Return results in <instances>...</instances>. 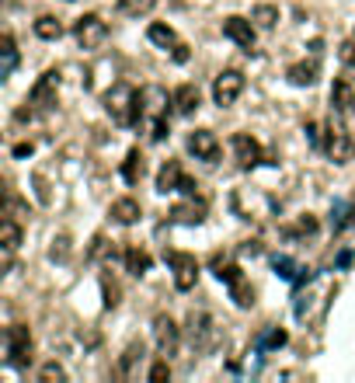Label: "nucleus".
Masks as SVG:
<instances>
[{
  "mask_svg": "<svg viewBox=\"0 0 355 383\" xmlns=\"http://www.w3.org/2000/svg\"><path fill=\"white\" fill-rule=\"evenodd\" d=\"M146 39L154 42V45H161V49H174V45H178L174 28H171V25H161V21H154V25L146 28Z\"/></svg>",
  "mask_w": 355,
  "mask_h": 383,
  "instance_id": "obj_22",
  "label": "nucleus"
},
{
  "mask_svg": "<svg viewBox=\"0 0 355 383\" xmlns=\"http://www.w3.org/2000/svg\"><path fill=\"white\" fill-rule=\"evenodd\" d=\"M348 212H352V223H355V202H352V206H348Z\"/></svg>",
  "mask_w": 355,
  "mask_h": 383,
  "instance_id": "obj_41",
  "label": "nucleus"
},
{
  "mask_svg": "<svg viewBox=\"0 0 355 383\" xmlns=\"http://www.w3.org/2000/svg\"><path fill=\"white\" fill-rule=\"evenodd\" d=\"M105 254H112L108 237H105V234H98V237H94V244H91V251H87V258H94V261H98V258H105Z\"/></svg>",
  "mask_w": 355,
  "mask_h": 383,
  "instance_id": "obj_34",
  "label": "nucleus"
},
{
  "mask_svg": "<svg viewBox=\"0 0 355 383\" xmlns=\"http://www.w3.org/2000/svg\"><path fill=\"white\" fill-rule=\"evenodd\" d=\"M181 178H185L181 164H178V160H168L164 168H161V175H157V192H161V195L178 192V188H181Z\"/></svg>",
  "mask_w": 355,
  "mask_h": 383,
  "instance_id": "obj_17",
  "label": "nucleus"
},
{
  "mask_svg": "<svg viewBox=\"0 0 355 383\" xmlns=\"http://www.w3.org/2000/svg\"><path fill=\"white\" fill-rule=\"evenodd\" d=\"M154 342H157V352H161V359H171V355H178L181 331H178V324H174L168 314H157V317H154Z\"/></svg>",
  "mask_w": 355,
  "mask_h": 383,
  "instance_id": "obj_5",
  "label": "nucleus"
},
{
  "mask_svg": "<svg viewBox=\"0 0 355 383\" xmlns=\"http://www.w3.org/2000/svg\"><path fill=\"white\" fill-rule=\"evenodd\" d=\"M67 251H70V241H67V237H56V241H53V251H49V254H53L56 261H63Z\"/></svg>",
  "mask_w": 355,
  "mask_h": 383,
  "instance_id": "obj_37",
  "label": "nucleus"
},
{
  "mask_svg": "<svg viewBox=\"0 0 355 383\" xmlns=\"http://www.w3.org/2000/svg\"><path fill=\"white\" fill-rule=\"evenodd\" d=\"M143 355H146L143 342L126 345V352H122V359H119V376H122V380H133V376H136V362H143Z\"/></svg>",
  "mask_w": 355,
  "mask_h": 383,
  "instance_id": "obj_21",
  "label": "nucleus"
},
{
  "mask_svg": "<svg viewBox=\"0 0 355 383\" xmlns=\"http://www.w3.org/2000/svg\"><path fill=\"white\" fill-rule=\"evenodd\" d=\"M195 188H198V185H195V182H192V178L185 175V178H181V188H178V192H181V195H195Z\"/></svg>",
  "mask_w": 355,
  "mask_h": 383,
  "instance_id": "obj_39",
  "label": "nucleus"
},
{
  "mask_svg": "<svg viewBox=\"0 0 355 383\" xmlns=\"http://www.w3.org/2000/svg\"><path fill=\"white\" fill-rule=\"evenodd\" d=\"M331 108H334L338 116H345V112H352V108H355V91H352L348 80H334L331 84Z\"/></svg>",
  "mask_w": 355,
  "mask_h": 383,
  "instance_id": "obj_18",
  "label": "nucleus"
},
{
  "mask_svg": "<svg viewBox=\"0 0 355 383\" xmlns=\"http://www.w3.org/2000/svg\"><path fill=\"white\" fill-rule=\"evenodd\" d=\"M317 234V216H299V220H296V227H286V237L289 241H296V237H314Z\"/></svg>",
  "mask_w": 355,
  "mask_h": 383,
  "instance_id": "obj_28",
  "label": "nucleus"
},
{
  "mask_svg": "<svg viewBox=\"0 0 355 383\" xmlns=\"http://www.w3.org/2000/svg\"><path fill=\"white\" fill-rule=\"evenodd\" d=\"M73 39H77L80 49H98L101 42L108 39V25L101 21L98 14H84V18H77V25H73Z\"/></svg>",
  "mask_w": 355,
  "mask_h": 383,
  "instance_id": "obj_6",
  "label": "nucleus"
},
{
  "mask_svg": "<svg viewBox=\"0 0 355 383\" xmlns=\"http://www.w3.org/2000/svg\"><path fill=\"white\" fill-rule=\"evenodd\" d=\"M188 338H192V349L195 352H209L213 349L216 331H213V317L206 310H192L188 314Z\"/></svg>",
  "mask_w": 355,
  "mask_h": 383,
  "instance_id": "obj_3",
  "label": "nucleus"
},
{
  "mask_svg": "<svg viewBox=\"0 0 355 383\" xmlns=\"http://www.w3.org/2000/svg\"><path fill=\"white\" fill-rule=\"evenodd\" d=\"M143 216V209H139V202L136 199H115L112 202V220L115 223H122V227H133L136 220Z\"/></svg>",
  "mask_w": 355,
  "mask_h": 383,
  "instance_id": "obj_20",
  "label": "nucleus"
},
{
  "mask_svg": "<svg viewBox=\"0 0 355 383\" xmlns=\"http://www.w3.org/2000/svg\"><path fill=\"white\" fill-rule=\"evenodd\" d=\"M35 35H38V39H45V42H56V39L63 35L60 18H53V14H42V18L35 21Z\"/></svg>",
  "mask_w": 355,
  "mask_h": 383,
  "instance_id": "obj_23",
  "label": "nucleus"
},
{
  "mask_svg": "<svg viewBox=\"0 0 355 383\" xmlns=\"http://www.w3.org/2000/svg\"><path fill=\"white\" fill-rule=\"evenodd\" d=\"M143 91H136L129 80H119L105 94V112L112 116L115 126H136L143 119Z\"/></svg>",
  "mask_w": 355,
  "mask_h": 383,
  "instance_id": "obj_1",
  "label": "nucleus"
},
{
  "mask_svg": "<svg viewBox=\"0 0 355 383\" xmlns=\"http://www.w3.org/2000/svg\"><path fill=\"white\" fill-rule=\"evenodd\" d=\"M143 175H146V157H143L139 146H133V150L126 153V160H122V182H126V185H139Z\"/></svg>",
  "mask_w": 355,
  "mask_h": 383,
  "instance_id": "obj_15",
  "label": "nucleus"
},
{
  "mask_svg": "<svg viewBox=\"0 0 355 383\" xmlns=\"http://www.w3.org/2000/svg\"><path fill=\"white\" fill-rule=\"evenodd\" d=\"M188 153L195 157V160H216L220 157V140H216V133H209V129H195L192 136H188Z\"/></svg>",
  "mask_w": 355,
  "mask_h": 383,
  "instance_id": "obj_11",
  "label": "nucleus"
},
{
  "mask_svg": "<svg viewBox=\"0 0 355 383\" xmlns=\"http://www.w3.org/2000/svg\"><path fill=\"white\" fill-rule=\"evenodd\" d=\"M223 35H227L233 45L247 49V52L255 49V39H258V35H255V25H251L247 18H237V14H230V18L223 21Z\"/></svg>",
  "mask_w": 355,
  "mask_h": 383,
  "instance_id": "obj_13",
  "label": "nucleus"
},
{
  "mask_svg": "<svg viewBox=\"0 0 355 383\" xmlns=\"http://www.w3.org/2000/svg\"><path fill=\"white\" fill-rule=\"evenodd\" d=\"M352 74H355V67H352Z\"/></svg>",
  "mask_w": 355,
  "mask_h": 383,
  "instance_id": "obj_42",
  "label": "nucleus"
},
{
  "mask_svg": "<svg viewBox=\"0 0 355 383\" xmlns=\"http://www.w3.org/2000/svg\"><path fill=\"white\" fill-rule=\"evenodd\" d=\"M4 355L11 366H28L32 362V331L28 324H11L4 331Z\"/></svg>",
  "mask_w": 355,
  "mask_h": 383,
  "instance_id": "obj_2",
  "label": "nucleus"
},
{
  "mask_svg": "<svg viewBox=\"0 0 355 383\" xmlns=\"http://www.w3.org/2000/svg\"><path fill=\"white\" fill-rule=\"evenodd\" d=\"M227 289H230V300H233V303H237L240 310L255 307V289L247 286V279H237V283H230Z\"/></svg>",
  "mask_w": 355,
  "mask_h": 383,
  "instance_id": "obj_24",
  "label": "nucleus"
},
{
  "mask_svg": "<svg viewBox=\"0 0 355 383\" xmlns=\"http://www.w3.org/2000/svg\"><path fill=\"white\" fill-rule=\"evenodd\" d=\"M168 261L174 268V286L181 293L195 289V283H198V261L192 254H181V251H168Z\"/></svg>",
  "mask_w": 355,
  "mask_h": 383,
  "instance_id": "obj_9",
  "label": "nucleus"
},
{
  "mask_svg": "<svg viewBox=\"0 0 355 383\" xmlns=\"http://www.w3.org/2000/svg\"><path fill=\"white\" fill-rule=\"evenodd\" d=\"M126 268L133 276H146L150 272V254L143 248H126Z\"/></svg>",
  "mask_w": 355,
  "mask_h": 383,
  "instance_id": "obj_25",
  "label": "nucleus"
},
{
  "mask_svg": "<svg viewBox=\"0 0 355 383\" xmlns=\"http://www.w3.org/2000/svg\"><path fill=\"white\" fill-rule=\"evenodd\" d=\"M157 8V0H119V14L126 18H143Z\"/></svg>",
  "mask_w": 355,
  "mask_h": 383,
  "instance_id": "obj_27",
  "label": "nucleus"
},
{
  "mask_svg": "<svg viewBox=\"0 0 355 383\" xmlns=\"http://www.w3.org/2000/svg\"><path fill=\"white\" fill-rule=\"evenodd\" d=\"M251 21H255L258 28H275V21H279V8H275V4H258L255 11H251Z\"/></svg>",
  "mask_w": 355,
  "mask_h": 383,
  "instance_id": "obj_30",
  "label": "nucleus"
},
{
  "mask_svg": "<svg viewBox=\"0 0 355 383\" xmlns=\"http://www.w3.org/2000/svg\"><path fill=\"white\" fill-rule=\"evenodd\" d=\"M321 150L334 160V164H345L348 160V150H352V143H348V133H345V126L341 122H328L324 126V136H321Z\"/></svg>",
  "mask_w": 355,
  "mask_h": 383,
  "instance_id": "obj_8",
  "label": "nucleus"
},
{
  "mask_svg": "<svg viewBox=\"0 0 355 383\" xmlns=\"http://www.w3.org/2000/svg\"><path fill=\"white\" fill-rule=\"evenodd\" d=\"M230 146H233V160L240 164V168H255V164L262 160V143L255 136H247V133H233Z\"/></svg>",
  "mask_w": 355,
  "mask_h": 383,
  "instance_id": "obj_12",
  "label": "nucleus"
},
{
  "mask_svg": "<svg viewBox=\"0 0 355 383\" xmlns=\"http://www.w3.org/2000/svg\"><path fill=\"white\" fill-rule=\"evenodd\" d=\"M38 383H67V369L53 359V362H45L42 369H38Z\"/></svg>",
  "mask_w": 355,
  "mask_h": 383,
  "instance_id": "obj_31",
  "label": "nucleus"
},
{
  "mask_svg": "<svg viewBox=\"0 0 355 383\" xmlns=\"http://www.w3.org/2000/svg\"><path fill=\"white\" fill-rule=\"evenodd\" d=\"M317 60H303V63H293L289 70H286V77H289V84H296V87H310V84H317Z\"/></svg>",
  "mask_w": 355,
  "mask_h": 383,
  "instance_id": "obj_19",
  "label": "nucleus"
},
{
  "mask_svg": "<svg viewBox=\"0 0 355 383\" xmlns=\"http://www.w3.org/2000/svg\"><path fill=\"white\" fill-rule=\"evenodd\" d=\"M101 289H105V307H119V286L108 279V276H101Z\"/></svg>",
  "mask_w": 355,
  "mask_h": 383,
  "instance_id": "obj_33",
  "label": "nucleus"
},
{
  "mask_svg": "<svg viewBox=\"0 0 355 383\" xmlns=\"http://www.w3.org/2000/svg\"><path fill=\"white\" fill-rule=\"evenodd\" d=\"M171 105H174V112H178V116H192V112H198L202 94H198V87H195V84H181V87H174Z\"/></svg>",
  "mask_w": 355,
  "mask_h": 383,
  "instance_id": "obj_14",
  "label": "nucleus"
},
{
  "mask_svg": "<svg viewBox=\"0 0 355 383\" xmlns=\"http://www.w3.org/2000/svg\"><path fill=\"white\" fill-rule=\"evenodd\" d=\"M56 94H60V74L56 70H45L35 87L28 91V105H35L38 112H49V108H56Z\"/></svg>",
  "mask_w": 355,
  "mask_h": 383,
  "instance_id": "obj_4",
  "label": "nucleus"
},
{
  "mask_svg": "<svg viewBox=\"0 0 355 383\" xmlns=\"http://www.w3.org/2000/svg\"><path fill=\"white\" fill-rule=\"evenodd\" d=\"M0 244H4V265H11L18 244H21V223L14 220V216H8L4 227H0Z\"/></svg>",
  "mask_w": 355,
  "mask_h": 383,
  "instance_id": "obj_16",
  "label": "nucleus"
},
{
  "mask_svg": "<svg viewBox=\"0 0 355 383\" xmlns=\"http://www.w3.org/2000/svg\"><path fill=\"white\" fill-rule=\"evenodd\" d=\"M171 56H174V63H188V45H185V42H178V45L171 49Z\"/></svg>",
  "mask_w": 355,
  "mask_h": 383,
  "instance_id": "obj_38",
  "label": "nucleus"
},
{
  "mask_svg": "<svg viewBox=\"0 0 355 383\" xmlns=\"http://www.w3.org/2000/svg\"><path fill=\"white\" fill-rule=\"evenodd\" d=\"M240 94H244V74H240V70H223V74L213 80V101H216L220 108H230Z\"/></svg>",
  "mask_w": 355,
  "mask_h": 383,
  "instance_id": "obj_7",
  "label": "nucleus"
},
{
  "mask_svg": "<svg viewBox=\"0 0 355 383\" xmlns=\"http://www.w3.org/2000/svg\"><path fill=\"white\" fill-rule=\"evenodd\" d=\"M338 56H341V63H345L348 70L355 67V39H348V42L341 45V52H338Z\"/></svg>",
  "mask_w": 355,
  "mask_h": 383,
  "instance_id": "obj_36",
  "label": "nucleus"
},
{
  "mask_svg": "<svg viewBox=\"0 0 355 383\" xmlns=\"http://www.w3.org/2000/svg\"><path fill=\"white\" fill-rule=\"evenodd\" d=\"M168 133H171V129H168V116L157 112L154 122H150V140H157V143H161V140H168Z\"/></svg>",
  "mask_w": 355,
  "mask_h": 383,
  "instance_id": "obj_32",
  "label": "nucleus"
},
{
  "mask_svg": "<svg viewBox=\"0 0 355 383\" xmlns=\"http://www.w3.org/2000/svg\"><path fill=\"white\" fill-rule=\"evenodd\" d=\"M168 376H171V362H168V359H161V362L150 366V380H154V383H161V380H168Z\"/></svg>",
  "mask_w": 355,
  "mask_h": 383,
  "instance_id": "obj_35",
  "label": "nucleus"
},
{
  "mask_svg": "<svg viewBox=\"0 0 355 383\" xmlns=\"http://www.w3.org/2000/svg\"><path fill=\"white\" fill-rule=\"evenodd\" d=\"M289 342V335L282 331V327H265V331L258 335V349L262 352H272V349H282Z\"/></svg>",
  "mask_w": 355,
  "mask_h": 383,
  "instance_id": "obj_26",
  "label": "nucleus"
},
{
  "mask_svg": "<svg viewBox=\"0 0 355 383\" xmlns=\"http://www.w3.org/2000/svg\"><path fill=\"white\" fill-rule=\"evenodd\" d=\"M28 153H32V143H18L14 146V157H28Z\"/></svg>",
  "mask_w": 355,
  "mask_h": 383,
  "instance_id": "obj_40",
  "label": "nucleus"
},
{
  "mask_svg": "<svg viewBox=\"0 0 355 383\" xmlns=\"http://www.w3.org/2000/svg\"><path fill=\"white\" fill-rule=\"evenodd\" d=\"M206 212H209L206 202L195 199V195H188L185 202L171 206V220H174V223H185V227H198L202 220H206Z\"/></svg>",
  "mask_w": 355,
  "mask_h": 383,
  "instance_id": "obj_10",
  "label": "nucleus"
},
{
  "mask_svg": "<svg viewBox=\"0 0 355 383\" xmlns=\"http://www.w3.org/2000/svg\"><path fill=\"white\" fill-rule=\"evenodd\" d=\"M0 52H4V67H0V77H11L14 67H18V45L11 35H4V42H0Z\"/></svg>",
  "mask_w": 355,
  "mask_h": 383,
  "instance_id": "obj_29",
  "label": "nucleus"
}]
</instances>
